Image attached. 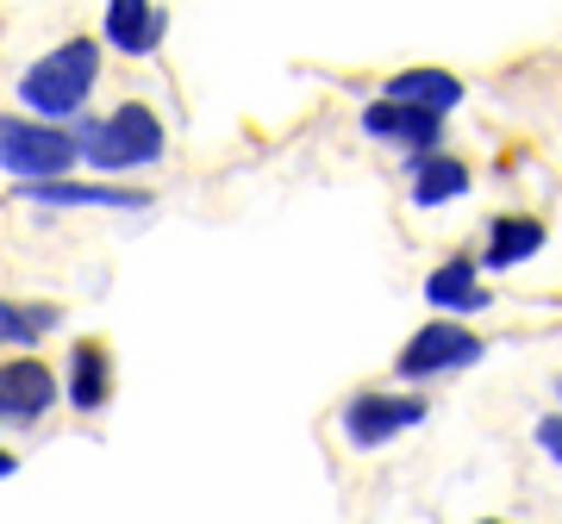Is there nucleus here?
<instances>
[{
  "mask_svg": "<svg viewBox=\"0 0 562 524\" xmlns=\"http://www.w3.org/2000/svg\"><path fill=\"white\" fill-rule=\"evenodd\" d=\"M425 300L438 306V312H482V306H487L482 262H469V257L438 262V269L425 275Z\"/></svg>",
  "mask_w": 562,
  "mask_h": 524,
  "instance_id": "obj_11",
  "label": "nucleus"
},
{
  "mask_svg": "<svg viewBox=\"0 0 562 524\" xmlns=\"http://www.w3.org/2000/svg\"><path fill=\"white\" fill-rule=\"evenodd\" d=\"M76 162H81L76 132L44 125V119H25V113H7V125H0V169H7L20 187L69 182V169H76Z\"/></svg>",
  "mask_w": 562,
  "mask_h": 524,
  "instance_id": "obj_3",
  "label": "nucleus"
},
{
  "mask_svg": "<svg viewBox=\"0 0 562 524\" xmlns=\"http://www.w3.org/2000/svg\"><path fill=\"white\" fill-rule=\"evenodd\" d=\"M457 194H469V162H457V157H425V162H413V206H443V201H457Z\"/></svg>",
  "mask_w": 562,
  "mask_h": 524,
  "instance_id": "obj_14",
  "label": "nucleus"
},
{
  "mask_svg": "<svg viewBox=\"0 0 562 524\" xmlns=\"http://www.w3.org/2000/svg\"><path fill=\"white\" fill-rule=\"evenodd\" d=\"M482 524H501V519H482Z\"/></svg>",
  "mask_w": 562,
  "mask_h": 524,
  "instance_id": "obj_17",
  "label": "nucleus"
},
{
  "mask_svg": "<svg viewBox=\"0 0 562 524\" xmlns=\"http://www.w3.org/2000/svg\"><path fill=\"white\" fill-rule=\"evenodd\" d=\"M101 32H106L113 50H125V57H150L162 44V32H169V13L150 7V0H106Z\"/></svg>",
  "mask_w": 562,
  "mask_h": 524,
  "instance_id": "obj_8",
  "label": "nucleus"
},
{
  "mask_svg": "<svg viewBox=\"0 0 562 524\" xmlns=\"http://www.w3.org/2000/svg\"><path fill=\"white\" fill-rule=\"evenodd\" d=\"M362 132H369V138H401L406 150H413V162H425V157H438L443 113L401 106V101H369V106H362Z\"/></svg>",
  "mask_w": 562,
  "mask_h": 524,
  "instance_id": "obj_6",
  "label": "nucleus"
},
{
  "mask_svg": "<svg viewBox=\"0 0 562 524\" xmlns=\"http://www.w3.org/2000/svg\"><path fill=\"white\" fill-rule=\"evenodd\" d=\"M482 356H487V343L475 338V331H462V324H450V319H431L401 343L394 375H401V381H431V375L469 368V363H482Z\"/></svg>",
  "mask_w": 562,
  "mask_h": 524,
  "instance_id": "obj_4",
  "label": "nucleus"
},
{
  "mask_svg": "<svg viewBox=\"0 0 562 524\" xmlns=\"http://www.w3.org/2000/svg\"><path fill=\"white\" fill-rule=\"evenodd\" d=\"M94 81H101V44L69 38V44H57V50H44V57L20 76V101L32 106V113H44L50 125H63L69 113H81V101L94 94Z\"/></svg>",
  "mask_w": 562,
  "mask_h": 524,
  "instance_id": "obj_1",
  "label": "nucleus"
},
{
  "mask_svg": "<svg viewBox=\"0 0 562 524\" xmlns=\"http://www.w3.org/2000/svg\"><path fill=\"white\" fill-rule=\"evenodd\" d=\"M382 101H401V106H425V113H450L462 101V81L443 76V69H401L387 76Z\"/></svg>",
  "mask_w": 562,
  "mask_h": 524,
  "instance_id": "obj_13",
  "label": "nucleus"
},
{
  "mask_svg": "<svg viewBox=\"0 0 562 524\" xmlns=\"http://www.w3.org/2000/svg\"><path fill=\"white\" fill-rule=\"evenodd\" d=\"M557 394H562V381H557Z\"/></svg>",
  "mask_w": 562,
  "mask_h": 524,
  "instance_id": "obj_18",
  "label": "nucleus"
},
{
  "mask_svg": "<svg viewBox=\"0 0 562 524\" xmlns=\"http://www.w3.org/2000/svg\"><path fill=\"white\" fill-rule=\"evenodd\" d=\"M63 394H69L76 412H101L106 406V394H113V356L94 338L69 343V381H63Z\"/></svg>",
  "mask_w": 562,
  "mask_h": 524,
  "instance_id": "obj_9",
  "label": "nucleus"
},
{
  "mask_svg": "<svg viewBox=\"0 0 562 524\" xmlns=\"http://www.w3.org/2000/svg\"><path fill=\"white\" fill-rule=\"evenodd\" d=\"M543 219H531V213H501V219L487 225V250H482V269H519V262H531L543 250Z\"/></svg>",
  "mask_w": 562,
  "mask_h": 524,
  "instance_id": "obj_10",
  "label": "nucleus"
},
{
  "mask_svg": "<svg viewBox=\"0 0 562 524\" xmlns=\"http://www.w3.org/2000/svg\"><path fill=\"white\" fill-rule=\"evenodd\" d=\"M20 201H38V206H113V213H144L150 194L144 187H81V182H50V187H20Z\"/></svg>",
  "mask_w": 562,
  "mask_h": 524,
  "instance_id": "obj_12",
  "label": "nucleus"
},
{
  "mask_svg": "<svg viewBox=\"0 0 562 524\" xmlns=\"http://www.w3.org/2000/svg\"><path fill=\"white\" fill-rule=\"evenodd\" d=\"M76 144H81V162L88 169L125 175V169H144V162L162 157V119L150 106L125 101V106H113V119H81Z\"/></svg>",
  "mask_w": 562,
  "mask_h": 524,
  "instance_id": "obj_2",
  "label": "nucleus"
},
{
  "mask_svg": "<svg viewBox=\"0 0 562 524\" xmlns=\"http://www.w3.org/2000/svg\"><path fill=\"white\" fill-rule=\"evenodd\" d=\"M538 449L562 468V419H557V412H550V419H538Z\"/></svg>",
  "mask_w": 562,
  "mask_h": 524,
  "instance_id": "obj_16",
  "label": "nucleus"
},
{
  "mask_svg": "<svg viewBox=\"0 0 562 524\" xmlns=\"http://www.w3.org/2000/svg\"><path fill=\"white\" fill-rule=\"evenodd\" d=\"M425 412H431V406H425L419 394H357V400L338 412V424H344V444L350 449H382L387 437L419 431Z\"/></svg>",
  "mask_w": 562,
  "mask_h": 524,
  "instance_id": "obj_5",
  "label": "nucleus"
},
{
  "mask_svg": "<svg viewBox=\"0 0 562 524\" xmlns=\"http://www.w3.org/2000/svg\"><path fill=\"white\" fill-rule=\"evenodd\" d=\"M50 406H57V375H50V368L32 363V356L7 363V375H0V419L7 424H38Z\"/></svg>",
  "mask_w": 562,
  "mask_h": 524,
  "instance_id": "obj_7",
  "label": "nucleus"
},
{
  "mask_svg": "<svg viewBox=\"0 0 562 524\" xmlns=\"http://www.w3.org/2000/svg\"><path fill=\"white\" fill-rule=\"evenodd\" d=\"M50 324H57V306H32V300L0 306V331H7V343H20V350H32Z\"/></svg>",
  "mask_w": 562,
  "mask_h": 524,
  "instance_id": "obj_15",
  "label": "nucleus"
}]
</instances>
